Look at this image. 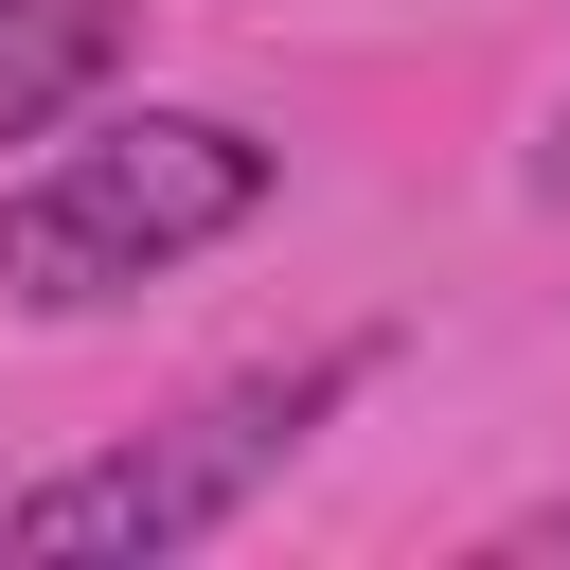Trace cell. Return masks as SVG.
Here are the masks:
<instances>
[{"instance_id":"7a4b0ae2","label":"cell","mask_w":570,"mask_h":570,"mask_svg":"<svg viewBox=\"0 0 570 570\" xmlns=\"http://www.w3.org/2000/svg\"><path fill=\"white\" fill-rule=\"evenodd\" d=\"M356 374H374V356H285V374H232V392H196V410L53 463V481H0V552H71V570L196 552V534H232V517L321 445V410H338Z\"/></svg>"},{"instance_id":"3957f363","label":"cell","mask_w":570,"mask_h":570,"mask_svg":"<svg viewBox=\"0 0 570 570\" xmlns=\"http://www.w3.org/2000/svg\"><path fill=\"white\" fill-rule=\"evenodd\" d=\"M125 53H142V18H125V0H0V142L89 125V107L125 89Z\"/></svg>"},{"instance_id":"6da1fadb","label":"cell","mask_w":570,"mask_h":570,"mask_svg":"<svg viewBox=\"0 0 570 570\" xmlns=\"http://www.w3.org/2000/svg\"><path fill=\"white\" fill-rule=\"evenodd\" d=\"M267 196H285V142H249L232 107H107L89 142L53 125V142H36V178L0 196V303H18V321L142 303L160 267L232 249Z\"/></svg>"},{"instance_id":"277c9868","label":"cell","mask_w":570,"mask_h":570,"mask_svg":"<svg viewBox=\"0 0 570 570\" xmlns=\"http://www.w3.org/2000/svg\"><path fill=\"white\" fill-rule=\"evenodd\" d=\"M534 196H552V214H570V107H552V125H534Z\"/></svg>"}]
</instances>
